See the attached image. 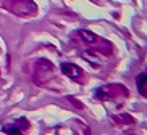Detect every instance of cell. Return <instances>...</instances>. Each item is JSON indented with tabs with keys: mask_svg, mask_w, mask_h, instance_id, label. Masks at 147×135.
Returning <instances> with one entry per match:
<instances>
[{
	"mask_svg": "<svg viewBox=\"0 0 147 135\" xmlns=\"http://www.w3.org/2000/svg\"><path fill=\"white\" fill-rule=\"evenodd\" d=\"M128 92H126L125 87H121L118 84H110V85H105V87H100L97 88L95 92V96L97 98H118L121 95H126Z\"/></svg>",
	"mask_w": 147,
	"mask_h": 135,
	"instance_id": "cell-2",
	"label": "cell"
},
{
	"mask_svg": "<svg viewBox=\"0 0 147 135\" xmlns=\"http://www.w3.org/2000/svg\"><path fill=\"white\" fill-rule=\"evenodd\" d=\"M3 7L16 16H34L37 7L32 0H2Z\"/></svg>",
	"mask_w": 147,
	"mask_h": 135,
	"instance_id": "cell-1",
	"label": "cell"
},
{
	"mask_svg": "<svg viewBox=\"0 0 147 135\" xmlns=\"http://www.w3.org/2000/svg\"><path fill=\"white\" fill-rule=\"evenodd\" d=\"M136 85H138L139 93L147 96V74H139L136 79Z\"/></svg>",
	"mask_w": 147,
	"mask_h": 135,
	"instance_id": "cell-6",
	"label": "cell"
},
{
	"mask_svg": "<svg viewBox=\"0 0 147 135\" xmlns=\"http://www.w3.org/2000/svg\"><path fill=\"white\" fill-rule=\"evenodd\" d=\"M29 127V122L23 118L20 122H13V124H7V126L2 127V130L8 135H23L24 130Z\"/></svg>",
	"mask_w": 147,
	"mask_h": 135,
	"instance_id": "cell-3",
	"label": "cell"
},
{
	"mask_svg": "<svg viewBox=\"0 0 147 135\" xmlns=\"http://www.w3.org/2000/svg\"><path fill=\"white\" fill-rule=\"evenodd\" d=\"M61 72H63L66 77L73 79V80H79V79L82 77L81 68L73 65V63H63V65H61Z\"/></svg>",
	"mask_w": 147,
	"mask_h": 135,
	"instance_id": "cell-4",
	"label": "cell"
},
{
	"mask_svg": "<svg viewBox=\"0 0 147 135\" xmlns=\"http://www.w3.org/2000/svg\"><path fill=\"white\" fill-rule=\"evenodd\" d=\"M79 35V39L84 42V44L87 45H95V44H105V40L104 39H100L99 35H95L94 32H91V31H87V29H79L76 31Z\"/></svg>",
	"mask_w": 147,
	"mask_h": 135,
	"instance_id": "cell-5",
	"label": "cell"
}]
</instances>
